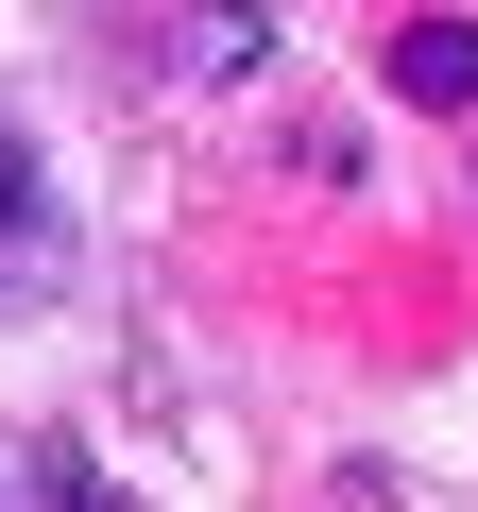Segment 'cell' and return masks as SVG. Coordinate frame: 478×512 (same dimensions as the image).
Segmentation results:
<instances>
[{
  "instance_id": "cell-1",
  "label": "cell",
  "mask_w": 478,
  "mask_h": 512,
  "mask_svg": "<svg viewBox=\"0 0 478 512\" xmlns=\"http://www.w3.org/2000/svg\"><path fill=\"white\" fill-rule=\"evenodd\" d=\"M69 291V188L35 171V137L0 120V325H35Z\"/></svg>"
},
{
  "instance_id": "cell-2",
  "label": "cell",
  "mask_w": 478,
  "mask_h": 512,
  "mask_svg": "<svg viewBox=\"0 0 478 512\" xmlns=\"http://www.w3.org/2000/svg\"><path fill=\"white\" fill-rule=\"evenodd\" d=\"M393 103H478V18H410L393 35Z\"/></svg>"
}]
</instances>
